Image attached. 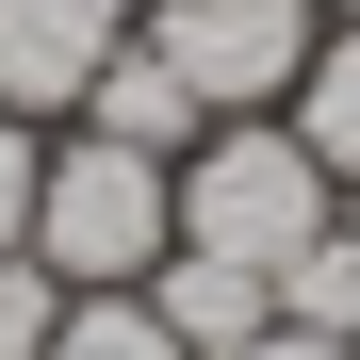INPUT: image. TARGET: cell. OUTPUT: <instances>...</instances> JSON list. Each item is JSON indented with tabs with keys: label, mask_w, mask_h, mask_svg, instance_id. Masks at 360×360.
<instances>
[{
	"label": "cell",
	"mask_w": 360,
	"mask_h": 360,
	"mask_svg": "<svg viewBox=\"0 0 360 360\" xmlns=\"http://www.w3.org/2000/svg\"><path fill=\"white\" fill-rule=\"evenodd\" d=\"M148 311L180 328V344H197V360H229V344H246V328H278V278H246V262H213V246H164L148 278Z\"/></svg>",
	"instance_id": "6"
},
{
	"label": "cell",
	"mask_w": 360,
	"mask_h": 360,
	"mask_svg": "<svg viewBox=\"0 0 360 360\" xmlns=\"http://www.w3.org/2000/svg\"><path fill=\"white\" fill-rule=\"evenodd\" d=\"M148 0H0V115H33V131H66L82 82L115 66V33H131Z\"/></svg>",
	"instance_id": "4"
},
{
	"label": "cell",
	"mask_w": 360,
	"mask_h": 360,
	"mask_svg": "<svg viewBox=\"0 0 360 360\" xmlns=\"http://www.w3.org/2000/svg\"><path fill=\"white\" fill-rule=\"evenodd\" d=\"M278 115H295V148L360 197V17H328V49L295 66V98H278Z\"/></svg>",
	"instance_id": "7"
},
{
	"label": "cell",
	"mask_w": 360,
	"mask_h": 360,
	"mask_svg": "<svg viewBox=\"0 0 360 360\" xmlns=\"http://www.w3.org/2000/svg\"><path fill=\"white\" fill-rule=\"evenodd\" d=\"M66 131H115V148H148V164H180V148L213 131V115H197V82H180L164 49H148V17H131V33H115V66L82 82V115H66Z\"/></svg>",
	"instance_id": "5"
},
{
	"label": "cell",
	"mask_w": 360,
	"mask_h": 360,
	"mask_svg": "<svg viewBox=\"0 0 360 360\" xmlns=\"http://www.w3.org/2000/svg\"><path fill=\"white\" fill-rule=\"evenodd\" d=\"M49 328H66V278L33 246H0V360H49Z\"/></svg>",
	"instance_id": "9"
},
{
	"label": "cell",
	"mask_w": 360,
	"mask_h": 360,
	"mask_svg": "<svg viewBox=\"0 0 360 360\" xmlns=\"http://www.w3.org/2000/svg\"><path fill=\"white\" fill-rule=\"evenodd\" d=\"M328 229H344V180L295 148V115H213V131L180 148V246L278 278V262H311Z\"/></svg>",
	"instance_id": "1"
},
{
	"label": "cell",
	"mask_w": 360,
	"mask_h": 360,
	"mask_svg": "<svg viewBox=\"0 0 360 360\" xmlns=\"http://www.w3.org/2000/svg\"><path fill=\"white\" fill-rule=\"evenodd\" d=\"M33 164H49V131L0 115V246H33Z\"/></svg>",
	"instance_id": "10"
},
{
	"label": "cell",
	"mask_w": 360,
	"mask_h": 360,
	"mask_svg": "<svg viewBox=\"0 0 360 360\" xmlns=\"http://www.w3.org/2000/svg\"><path fill=\"white\" fill-rule=\"evenodd\" d=\"M49 360H197L148 295H66V328H49Z\"/></svg>",
	"instance_id": "8"
},
{
	"label": "cell",
	"mask_w": 360,
	"mask_h": 360,
	"mask_svg": "<svg viewBox=\"0 0 360 360\" xmlns=\"http://www.w3.org/2000/svg\"><path fill=\"white\" fill-rule=\"evenodd\" d=\"M148 49L197 82V115H278L328 49V0H148Z\"/></svg>",
	"instance_id": "3"
},
{
	"label": "cell",
	"mask_w": 360,
	"mask_h": 360,
	"mask_svg": "<svg viewBox=\"0 0 360 360\" xmlns=\"http://www.w3.org/2000/svg\"><path fill=\"white\" fill-rule=\"evenodd\" d=\"M328 17H360V0H328Z\"/></svg>",
	"instance_id": "13"
},
{
	"label": "cell",
	"mask_w": 360,
	"mask_h": 360,
	"mask_svg": "<svg viewBox=\"0 0 360 360\" xmlns=\"http://www.w3.org/2000/svg\"><path fill=\"white\" fill-rule=\"evenodd\" d=\"M344 246H360V197H344Z\"/></svg>",
	"instance_id": "12"
},
{
	"label": "cell",
	"mask_w": 360,
	"mask_h": 360,
	"mask_svg": "<svg viewBox=\"0 0 360 360\" xmlns=\"http://www.w3.org/2000/svg\"><path fill=\"white\" fill-rule=\"evenodd\" d=\"M229 360H360V344H328V328H295V311H278V328H246Z\"/></svg>",
	"instance_id": "11"
},
{
	"label": "cell",
	"mask_w": 360,
	"mask_h": 360,
	"mask_svg": "<svg viewBox=\"0 0 360 360\" xmlns=\"http://www.w3.org/2000/svg\"><path fill=\"white\" fill-rule=\"evenodd\" d=\"M164 246H180V164L115 148V131H49V164H33V262L66 295H131Z\"/></svg>",
	"instance_id": "2"
}]
</instances>
